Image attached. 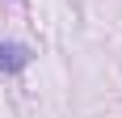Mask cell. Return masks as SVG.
Segmentation results:
<instances>
[{
	"label": "cell",
	"instance_id": "cell-1",
	"mask_svg": "<svg viewBox=\"0 0 122 118\" xmlns=\"http://www.w3.org/2000/svg\"><path fill=\"white\" fill-rule=\"evenodd\" d=\"M30 59H34V51L25 47V42H0V72H4V76L25 72V68H30Z\"/></svg>",
	"mask_w": 122,
	"mask_h": 118
}]
</instances>
